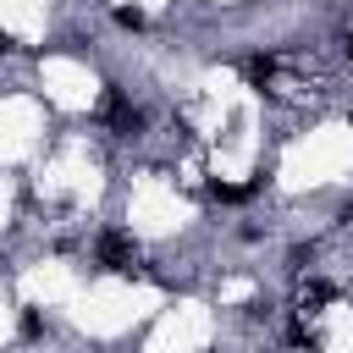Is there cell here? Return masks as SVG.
Returning a JSON list of instances; mask_svg holds the SVG:
<instances>
[{
  "label": "cell",
  "instance_id": "6da1fadb",
  "mask_svg": "<svg viewBox=\"0 0 353 353\" xmlns=\"http://www.w3.org/2000/svg\"><path fill=\"white\" fill-rule=\"evenodd\" d=\"M132 254H138V248H132L121 232H105V237H99V265H105V270H132Z\"/></svg>",
  "mask_w": 353,
  "mask_h": 353
},
{
  "label": "cell",
  "instance_id": "7a4b0ae2",
  "mask_svg": "<svg viewBox=\"0 0 353 353\" xmlns=\"http://www.w3.org/2000/svg\"><path fill=\"white\" fill-rule=\"evenodd\" d=\"M347 55H353V33H347Z\"/></svg>",
  "mask_w": 353,
  "mask_h": 353
}]
</instances>
